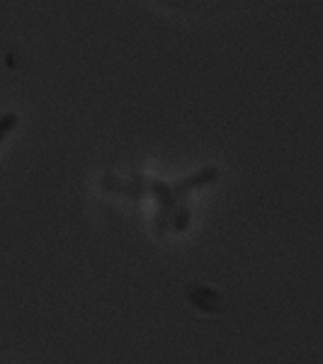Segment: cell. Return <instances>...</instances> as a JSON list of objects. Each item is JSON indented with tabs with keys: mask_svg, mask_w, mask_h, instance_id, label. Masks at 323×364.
Listing matches in <instances>:
<instances>
[{
	"mask_svg": "<svg viewBox=\"0 0 323 364\" xmlns=\"http://www.w3.org/2000/svg\"><path fill=\"white\" fill-rule=\"evenodd\" d=\"M216 180H219V168H214V166L202 168V170H197V173L187 175L185 180H180L178 185H173L175 197L180 199V197H185V192L197 190V187H204V185H211V182H216Z\"/></svg>",
	"mask_w": 323,
	"mask_h": 364,
	"instance_id": "cell-1",
	"label": "cell"
},
{
	"mask_svg": "<svg viewBox=\"0 0 323 364\" xmlns=\"http://www.w3.org/2000/svg\"><path fill=\"white\" fill-rule=\"evenodd\" d=\"M149 192L154 195V199L158 202V207H161V211H166V214H170V211L175 209V202H178V197H175V190H173V187L166 185V182L151 180V182H149Z\"/></svg>",
	"mask_w": 323,
	"mask_h": 364,
	"instance_id": "cell-2",
	"label": "cell"
},
{
	"mask_svg": "<svg viewBox=\"0 0 323 364\" xmlns=\"http://www.w3.org/2000/svg\"><path fill=\"white\" fill-rule=\"evenodd\" d=\"M173 228L175 231H185L187 226H190V209L187 207H178V209H173Z\"/></svg>",
	"mask_w": 323,
	"mask_h": 364,
	"instance_id": "cell-3",
	"label": "cell"
},
{
	"mask_svg": "<svg viewBox=\"0 0 323 364\" xmlns=\"http://www.w3.org/2000/svg\"><path fill=\"white\" fill-rule=\"evenodd\" d=\"M15 127H17V114L15 112H8V114L0 117V144H3L5 136H8Z\"/></svg>",
	"mask_w": 323,
	"mask_h": 364,
	"instance_id": "cell-4",
	"label": "cell"
}]
</instances>
